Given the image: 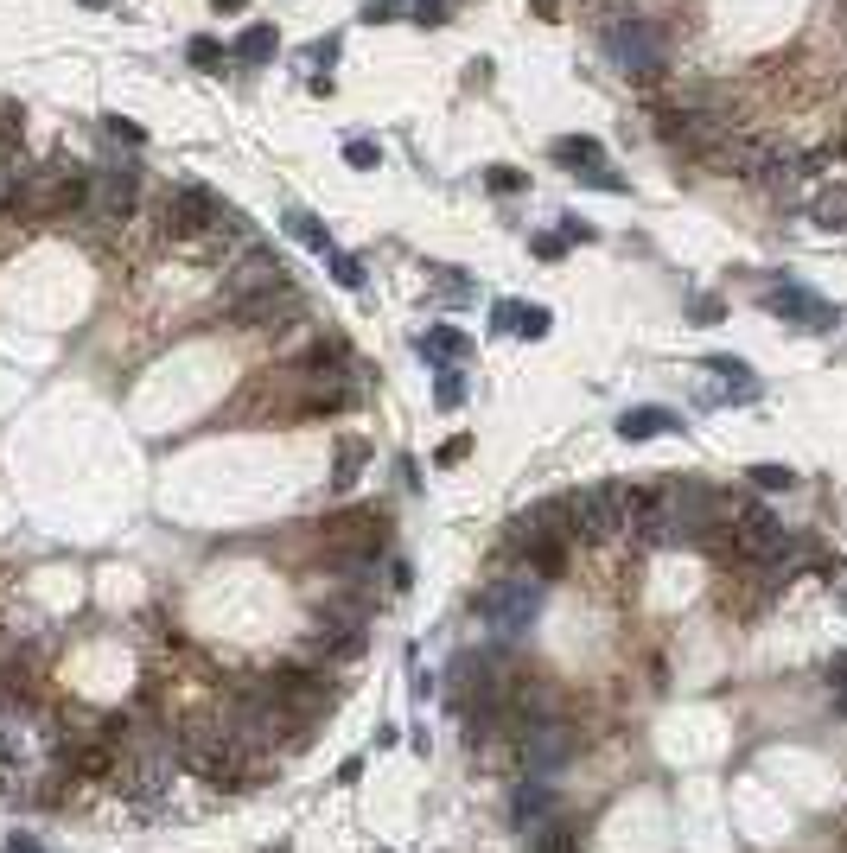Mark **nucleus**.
Returning <instances> with one entry per match:
<instances>
[{
	"instance_id": "obj_1",
	"label": "nucleus",
	"mask_w": 847,
	"mask_h": 853,
	"mask_svg": "<svg viewBox=\"0 0 847 853\" xmlns=\"http://www.w3.org/2000/svg\"><path fill=\"white\" fill-rule=\"evenodd\" d=\"M172 745H179V764L198 771L204 783H242L249 777V745L236 739L230 720H185Z\"/></svg>"
},
{
	"instance_id": "obj_2",
	"label": "nucleus",
	"mask_w": 847,
	"mask_h": 853,
	"mask_svg": "<svg viewBox=\"0 0 847 853\" xmlns=\"http://www.w3.org/2000/svg\"><path fill=\"white\" fill-rule=\"evenodd\" d=\"M542 599H548V573L523 567V573H504V580L484 586V593H478V618H484V631H491L497 643H516L535 624Z\"/></svg>"
},
{
	"instance_id": "obj_3",
	"label": "nucleus",
	"mask_w": 847,
	"mask_h": 853,
	"mask_svg": "<svg viewBox=\"0 0 847 853\" xmlns=\"http://www.w3.org/2000/svg\"><path fill=\"white\" fill-rule=\"evenodd\" d=\"M599 45H605V58H612L625 77H637V83L663 77L669 51H663L656 20H644V13H605V20H599Z\"/></svg>"
},
{
	"instance_id": "obj_4",
	"label": "nucleus",
	"mask_w": 847,
	"mask_h": 853,
	"mask_svg": "<svg viewBox=\"0 0 847 853\" xmlns=\"http://www.w3.org/2000/svg\"><path fill=\"white\" fill-rule=\"evenodd\" d=\"M567 535H580V529H574V503H567V497L535 503L529 516L510 522V548H523L535 573H555V567H561V542H567Z\"/></svg>"
},
{
	"instance_id": "obj_5",
	"label": "nucleus",
	"mask_w": 847,
	"mask_h": 853,
	"mask_svg": "<svg viewBox=\"0 0 847 853\" xmlns=\"http://www.w3.org/2000/svg\"><path fill=\"white\" fill-rule=\"evenodd\" d=\"M172 764H179V745L141 739L134 752H121V764H115V790L134 796V803H160L166 783H172Z\"/></svg>"
},
{
	"instance_id": "obj_6",
	"label": "nucleus",
	"mask_w": 847,
	"mask_h": 853,
	"mask_svg": "<svg viewBox=\"0 0 847 853\" xmlns=\"http://www.w3.org/2000/svg\"><path fill=\"white\" fill-rule=\"evenodd\" d=\"M797 548L803 542L765 510V503H746V510H739V529H733V554H739V561L771 567V561H784V554H797Z\"/></svg>"
},
{
	"instance_id": "obj_7",
	"label": "nucleus",
	"mask_w": 847,
	"mask_h": 853,
	"mask_svg": "<svg viewBox=\"0 0 847 853\" xmlns=\"http://www.w3.org/2000/svg\"><path fill=\"white\" fill-rule=\"evenodd\" d=\"M516 752H523L529 777H548V771H561V764L580 752V733L567 720H529L523 733H516Z\"/></svg>"
},
{
	"instance_id": "obj_8",
	"label": "nucleus",
	"mask_w": 847,
	"mask_h": 853,
	"mask_svg": "<svg viewBox=\"0 0 847 853\" xmlns=\"http://www.w3.org/2000/svg\"><path fill=\"white\" fill-rule=\"evenodd\" d=\"M574 503V529L586 542H612V535H625V484H586Z\"/></svg>"
},
{
	"instance_id": "obj_9",
	"label": "nucleus",
	"mask_w": 847,
	"mask_h": 853,
	"mask_svg": "<svg viewBox=\"0 0 847 853\" xmlns=\"http://www.w3.org/2000/svg\"><path fill=\"white\" fill-rule=\"evenodd\" d=\"M217 211H223L217 191L179 185V191L166 198V236H204V230H217Z\"/></svg>"
},
{
	"instance_id": "obj_10",
	"label": "nucleus",
	"mask_w": 847,
	"mask_h": 853,
	"mask_svg": "<svg viewBox=\"0 0 847 853\" xmlns=\"http://www.w3.org/2000/svg\"><path fill=\"white\" fill-rule=\"evenodd\" d=\"M268 688H274V701H281L300 726L313 720L319 707H332V682L313 675V669H281V675H268Z\"/></svg>"
},
{
	"instance_id": "obj_11",
	"label": "nucleus",
	"mask_w": 847,
	"mask_h": 853,
	"mask_svg": "<svg viewBox=\"0 0 847 853\" xmlns=\"http://www.w3.org/2000/svg\"><path fill=\"white\" fill-rule=\"evenodd\" d=\"M765 312H777V319H790V325H803V332H835V319H841L828 300H816L809 287H790V281L765 293Z\"/></svg>"
},
{
	"instance_id": "obj_12",
	"label": "nucleus",
	"mask_w": 847,
	"mask_h": 853,
	"mask_svg": "<svg viewBox=\"0 0 847 853\" xmlns=\"http://www.w3.org/2000/svg\"><path fill=\"white\" fill-rule=\"evenodd\" d=\"M281 287H287V268H281V261H274V255H249V261L230 274V281H223V300L236 306V300H255V293H281Z\"/></svg>"
},
{
	"instance_id": "obj_13",
	"label": "nucleus",
	"mask_w": 847,
	"mask_h": 853,
	"mask_svg": "<svg viewBox=\"0 0 847 853\" xmlns=\"http://www.w3.org/2000/svg\"><path fill=\"white\" fill-rule=\"evenodd\" d=\"M555 809H561V796H555V783H542V777H529V783H516V796H510V822L516 828H542V822H555Z\"/></svg>"
},
{
	"instance_id": "obj_14",
	"label": "nucleus",
	"mask_w": 847,
	"mask_h": 853,
	"mask_svg": "<svg viewBox=\"0 0 847 853\" xmlns=\"http://www.w3.org/2000/svg\"><path fill=\"white\" fill-rule=\"evenodd\" d=\"M134 191H141V179H134L128 166H121V172H102V185H96V217H102V223H121V217L134 211Z\"/></svg>"
},
{
	"instance_id": "obj_15",
	"label": "nucleus",
	"mask_w": 847,
	"mask_h": 853,
	"mask_svg": "<svg viewBox=\"0 0 847 853\" xmlns=\"http://www.w3.org/2000/svg\"><path fill=\"white\" fill-rule=\"evenodd\" d=\"M497 325L504 332H516V338H548V306H516V300H497Z\"/></svg>"
},
{
	"instance_id": "obj_16",
	"label": "nucleus",
	"mask_w": 847,
	"mask_h": 853,
	"mask_svg": "<svg viewBox=\"0 0 847 853\" xmlns=\"http://www.w3.org/2000/svg\"><path fill=\"white\" fill-rule=\"evenodd\" d=\"M676 427V414L669 408H625L618 414V440H656V433Z\"/></svg>"
},
{
	"instance_id": "obj_17",
	"label": "nucleus",
	"mask_w": 847,
	"mask_h": 853,
	"mask_svg": "<svg viewBox=\"0 0 847 853\" xmlns=\"http://www.w3.org/2000/svg\"><path fill=\"white\" fill-rule=\"evenodd\" d=\"M707 370L726 376V395H733V402H752V395H758V376H752L746 357H726V351H720V357H707Z\"/></svg>"
},
{
	"instance_id": "obj_18",
	"label": "nucleus",
	"mask_w": 847,
	"mask_h": 853,
	"mask_svg": "<svg viewBox=\"0 0 847 853\" xmlns=\"http://www.w3.org/2000/svg\"><path fill=\"white\" fill-rule=\"evenodd\" d=\"M523 853H580V828H567V822H542V828H529V834H523Z\"/></svg>"
},
{
	"instance_id": "obj_19",
	"label": "nucleus",
	"mask_w": 847,
	"mask_h": 853,
	"mask_svg": "<svg viewBox=\"0 0 847 853\" xmlns=\"http://www.w3.org/2000/svg\"><path fill=\"white\" fill-rule=\"evenodd\" d=\"M274 51H281V32H274V26H249V32L236 39V58H242V64H268Z\"/></svg>"
},
{
	"instance_id": "obj_20",
	"label": "nucleus",
	"mask_w": 847,
	"mask_h": 853,
	"mask_svg": "<svg viewBox=\"0 0 847 853\" xmlns=\"http://www.w3.org/2000/svg\"><path fill=\"white\" fill-rule=\"evenodd\" d=\"M287 236L306 242V249H319V255H332V230H325L313 211H287Z\"/></svg>"
},
{
	"instance_id": "obj_21",
	"label": "nucleus",
	"mask_w": 847,
	"mask_h": 853,
	"mask_svg": "<svg viewBox=\"0 0 847 853\" xmlns=\"http://www.w3.org/2000/svg\"><path fill=\"white\" fill-rule=\"evenodd\" d=\"M555 160L580 172V166H605V153H599L593 134H567V141H555Z\"/></svg>"
},
{
	"instance_id": "obj_22",
	"label": "nucleus",
	"mask_w": 847,
	"mask_h": 853,
	"mask_svg": "<svg viewBox=\"0 0 847 853\" xmlns=\"http://www.w3.org/2000/svg\"><path fill=\"white\" fill-rule=\"evenodd\" d=\"M465 332H453V325H434V332L421 338V357H440V363H453V357H465Z\"/></svg>"
},
{
	"instance_id": "obj_23",
	"label": "nucleus",
	"mask_w": 847,
	"mask_h": 853,
	"mask_svg": "<svg viewBox=\"0 0 847 853\" xmlns=\"http://www.w3.org/2000/svg\"><path fill=\"white\" fill-rule=\"evenodd\" d=\"M758 491H790V484H797V472H790V465H752L746 472Z\"/></svg>"
},
{
	"instance_id": "obj_24",
	"label": "nucleus",
	"mask_w": 847,
	"mask_h": 853,
	"mask_svg": "<svg viewBox=\"0 0 847 853\" xmlns=\"http://www.w3.org/2000/svg\"><path fill=\"white\" fill-rule=\"evenodd\" d=\"M357 465H363V446L344 440V446H338V478H332L338 491H351V484H357Z\"/></svg>"
},
{
	"instance_id": "obj_25",
	"label": "nucleus",
	"mask_w": 847,
	"mask_h": 853,
	"mask_svg": "<svg viewBox=\"0 0 847 853\" xmlns=\"http://www.w3.org/2000/svg\"><path fill=\"white\" fill-rule=\"evenodd\" d=\"M344 160H351L357 172H370V166H383V147H376V141H363V134H357V141H344Z\"/></svg>"
},
{
	"instance_id": "obj_26",
	"label": "nucleus",
	"mask_w": 847,
	"mask_h": 853,
	"mask_svg": "<svg viewBox=\"0 0 847 853\" xmlns=\"http://www.w3.org/2000/svg\"><path fill=\"white\" fill-rule=\"evenodd\" d=\"M434 402H440V408H459V402H465V376H459V370H440Z\"/></svg>"
},
{
	"instance_id": "obj_27",
	"label": "nucleus",
	"mask_w": 847,
	"mask_h": 853,
	"mask_svg": "<svg viewBox=\"0 0 847 853\" xmlns=\"http://www.w3.org/2000/svg\"><path fill=\"white\" fill-rule=\"evenodd\" d=\"M484 185L510 198V191H523V172H516V166H484Z\"/></svg>"
},
{
	"instance_id": "obj_28",
	"label": "nucleus",
	"mask_w": 847,
	"mask_h": 853,
	"mask_svg": "<svg viewBox=\"0 0 847 853\" xmlns=\"http://www.w3.org/2000/svg\"><path fill=\"white\" fill-rule=\"evenodd\" d=\"M332 274H338V287H363V261L357 255H338L332 249Z\"/></svg>"
},
{
	"instance_id": "obj_29",
	"label": "nucleus",
	"mask_w": 847,
	"mask_h": 853,
	"mask_svg": "<svg viewBox=\"0 0 847 853\" xmlns=\"http://www.w3.org/2000/svg\"><path fill=\"white\" fill-rule=\"evenodd\" d=\"M580 185H599V191H625V179H618L612 166H586V172H574Z\"/></svg>"
},
{
	"instance_id": "obj_30",
	"label": "nucleus",
	"mask_w": 847,
	"mask_h": 853,
	"mask_svg": "<svg viewBox=\"0 0 847 853\" xmlns=\"http://www.w3.org/2000/svg\"><path fill=\"white\" fill-rule=\"evenodd\" d=\"M185 58H192V64H217L223 45H217V39H192V45H185Z\"/></svg>"
},
{
	"instance_id": "obj_31",
	"label": "nucleus",
	"mask_w": 847,
	"mask_h": 853,
	"mask_svg": "<svg viewBox=\"0 0 847 853\" xmlns=\"http://www.w3.org/2000/svg\"><path fill=\"white\" fill-rule=\"evenodd\" d=\"M440 13H446V0H414V20L421 26H440Z\"/></svg>"
},
{
	"instance_id": "obj_32",
	"label": "nucleus",
	"mask_w": 847,
	"mask_h": 853,
	"mask_svg": "<svg viewBox=\"0 0 847 853\" xmlns=\"http://www.w3.org/2000/svg\"><path fill=\"white\" fill-rule=\"evenodd\" d=\"M561 236H567V242H593V223H580V217H561Z\"/></svg>"
},
{
	"instance_id": "obj_33",
	"label": "nucleus",
	"mask_w": 847,
	"mask_h": 853,
	"mask_svg": "<svg viewBox=\"0 0 847 853\" xmlns=\"http://www.w3.org/2000/svg\"><path fill=\"white\" fill-rule=\"evenodd\" d=\"M465 452H472V440H465V433H459V440H446V446H440V465H459Z\"/></svg>"
},
{
	"instance_id": "obj_34",
	"label": "nucleus",
	"mask_w": 847,
	"mask_h": 853,
	"mask_svg": "<svg viewBox=\"0 0 847 853\" xmlns=\"http://www.w3.org/2000/svg\"><path fill=\"white\" fill-rule=\"evenodd\" d=\"M561 249H567V236H535V255H548V261H555Z\"/></svg>"
},
{
	"instance_id": "obj_35",
	"label": "nucleus",
	"mask_w": 847,
	"mask_h": 853,
	"mask_svg": "<svg viewBox=\"0 0 847 853\" xmlns=\"http://www.w3.org/2000/svg\"><path fill=\"white\" fill-rule=\"evenodd\" d=\"M7 853H39V841H26V834H13V841H7Z\"/></svg>"
},
{
	"instance_id": "obj_36",
	"label": "nucleus",
	"mask_w": 847,
	"mask_h": 853,
	"mask_svg": "<svg viewBox=\"0 0 847 853\" xmlns=\"http://www.w3.org/2000/svg\"><path fill=\"white\" fill-rule=\"evenodd\" d=\"M13 752H20V745H13V733H7V726H0V764H7Z\"/></svg>"
},
{
	"instance_id": "obj_37",
	"label": "nucleus",
	"mask_w": 847,
	"mask_h": 853,
	"mask_svg": "<svg viewBox=\"0 0 847 853\" xmlns=\"http://www.w3.org/2000/svg\"><path fill=\"white\" fill-rule=\"evenodd\" d=\"M217 7H223V13H236V7H242V0H217Z\"/></svg>"
},
{
	"instance_id": "obj_38",
	"label": "nucleus",
	"mask_w": 847,
	"mask_h": 853,
	"mask_svg": "<svg viewBox=\"0 0 847 853\" xmlns=\"http://www.w3.org/2000/svg\"><path fill=\"white\" fill-rule=\"evenodd\" d=\"M83 7H115V0H83Z\"/></svg>"
}]
</instances>
